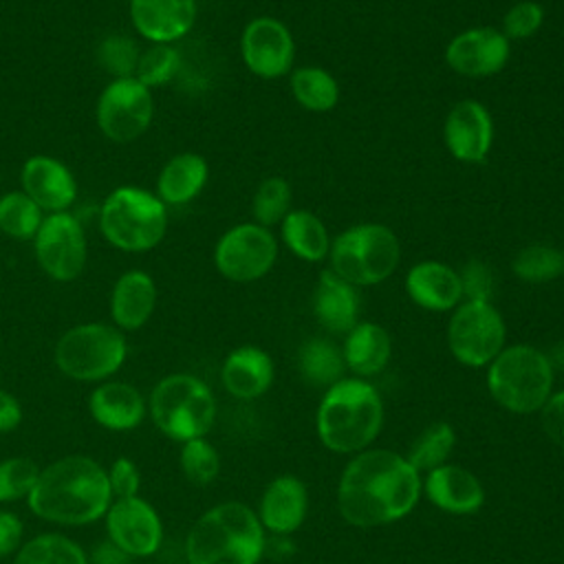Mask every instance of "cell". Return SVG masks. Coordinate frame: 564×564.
<instances>
[{"label": "cell", "mask_w": 564, "mask_h": 564, "mask_svg": "<svg viewBox=\"0 0 564 564\" xmlns=\"http://www.w3.org/2000/svg\"><path fill=\"white\" fill-rule=\"evenodd\" d=\"M22 423V405L15 394L0 388V434L13 432Z\"/></svg>", "instance_id": "obj_46"}, {"label": "cell", "mask_w": 564, "mask_h": 564, "mask_svg": "<svg viewBox=\"0 0 564 564\" xmlns=\"http://www.w3.org/2000/svg\"><path fill=\"white\" fill-rule=\"evenodd\" d=\"M511 55V44L500 29L476 26L458 33L445 48V64L471 79L491 77L500 73Z\"/></svg>", "instance_id": "obj_16"}, {"label": "cell", "mask_w": 564, "mask_h": 564, "mask_svg": "<svg viewBox=\"0 0 564 564\" xmlns=\"http://www.w3.org/2000/svg\"><path fill=\"white\" fill-rule=\"evenodd\" d=\"M106 538L130 557H150L161 549L163 522L141 496L112 500L106 516Z\"/></svg>", "instance_id": "obj_14"}, {"label": "cell", "mask_w": 564, "mask_h": 564, "mask_svg": "<svg viewBox=\"0 0 564 564\" xmlns=\"http://www.w3.org/2000/svg\"><path fill=\"white\" fill-rule=\"evenodd\" d=\"M108 471V485L112 500H123V498H134L141 491V471L137 463L128 456H119L110 463Z\"/></svg>", "instance_id": "obj_43"}, {"label": "cell", "mask_w": 564, "mask_h": 564, "mask_svg": "<svg viewBox=\"0 0 564 564\" xmlns=\"http://www.w3.org/2000/svg\"><path fill=\"white\" fill-rule=\"evenodd\" d=\"M507 341V326L491 302L463 300L447 324V346L454 359L467 368L489 366Z\"/></svg>", "instance_id": "obj_10"}, {"label": "cell", "mask_w": 564, "mask_h": 564, "mask_svg": "<svg viewBox=\"0 0 564 564\" xmlns=\"http://www.w3.org/2000/svg\"><path fill=\"white\" fill-rule=\"evenodd\" d=\"M447 152L460 163H482L494 143V121L489 110L476 99L454 104L443 123Z\"/></svg>", "instance_id": "obj_17"}, {"label": "cell", "mask_w": 564, "mask_h": 564, "mask_svg": "<svg viewBox=\"0 0 564 564\" xmlns=\"http://www.w3.org/2000/svg\"><path fill=\"white\" fill-rule=\"evenodd\" d=\"M546 357H549V361H551L553 370H555V368H562V370H564V341L555 344V346H553V350H551Z\"/></svg>", "instance_id": "obj_48"}, {"label": "cell", "mask_w": 564, "mask_h": 564, "mask_svg": "<svg viewBox=\"0 0 564 564\" xmlns=\"http://www.w3.org/2000/svg\"><path fill=\"white\" fill-rule=\"evenodd\" d=\"M344 361L359 379L379 375L392 355V339L388 330L375 322H357L344 341Z\"/></svg>", "instance_id": "obj_28"}, {"label": "cell", "mask_w": 564, "mask_h": 564, "mask_svg": "<svg viewBox=\"0 0 564 564\" xmlns=\"http://www.w3.org/2000/svg\"><path fill=\"white\" fill-rule=\"evenodd\" d=\"M44 212L22 192L11 189L0 196V231L13 240H33Z\"/></svg>", "instance_id": "obj_34"}, {"label": "cell", "mask_w": 564, "mask_h": 564, "mask_svg": "<svg viewBox=\"0 0 564 564\" xmlns=\"http://www.w3.org/2000/svg\"><path fill=\"white\" fill-rule=\"evenodd\" d=\"M330 271L352 286H375L388 280L401 262L397 234L379 223H361L330 242Z\"/></svg>", "instance_id": "obj_9"}, {"label": "cell", "mask_w": 564, "mask_h": 564, "mask_svg": "<svg viewBox=\"0 0 564 564\" xmlns=\"http://www.w3.org/2000/svg\"><path fill=\"white\" fill-rule=\"evenodd\" d=\"M267 551V531L245 502L207 509L187 531V564H258Z\"/></svg>", "instance_id": "obj_3"}, {"label": "cell", "mask_w": 564, "mask_h": 564, "mask_svg": "<svg viewBox=\"0 0 564 564\" xmlns=\"http://www.w3.org/2000/svg\"><path fill=\"white\" fill-rule=\"evenodd\" d=\"M293 99L308 112H328L339 101L337 79L319 66H302L289 79Z\"/></svg>", "instance_id": "obj_31"}, {"label": "cell", "mask_w": 564, "mask_h": 564, "mask_svg": "<svg viewBox=\"0 0 564 564\" xmlns=\"http://www.w3.org/2000/svg\"><path fill=\"white\" fill-rule=\"evenodd\" d=\"M555 370L546 352L529 344L505 346L487 366V388L494 401L513 414H533L553 394Z\"/></svg>", "instance_id": "obj_6"}, {"label": "cell", "mask_w": 564, "mask_h": 564, "mask_svg": "<svg viewBox=\"0 0 564 564\" xmlns=\"http://www.w3.org/2000/svg\"><path fill=\"white\" fill-rule=\"evenodd\" d=\"M511 271L524 282H551L564 273V251L551 245H529L516 253Z\"/></svg>", "instance_id": "obj_35"}, {"label": "cell", "mask_w": 564, "mask_h": 564, "mask_svg": "<svg viewBox=\"0 0 564 564\" xmlns=\"http://www.w3.org/2000/svg\"><path fill=\"white\" fill-rule=\"evenodd\" d=\"M128 357L126 335L106 322H84L64 330L53 348L57 370L82 383H101L117 375Z\"/></svg>", "instance_id": "obj_8"}, {"label": "cell", "mask_w": 564, "mask_h": 564, "mask_svg": "<svg viewBox=\"0 0 564 564\" xmlns=\"http://www.w3.org/2000/svg\"><path fill=\"white\" fill-rule=\"evenodd\" d=\"M42 467L29 456H9L0 460V502L26 500L40 478Z\"/></svg>", "instance_id": "obj_39"}, {"label": "cell", "mask_w": 564, "mask_h": 564, "mask_svg": "<svg viewBox=\"0 0 564 564\" xmlns=\"http://www.w3.org/2000/svg\"><path fill=\"white\" fill-rule=\"evenodd\" d=\"M286 249L304 262H322L330 251V234L324 220L308 209H291L280 223Z\"/></svg>", "instance_id": "obj_29"}, {"label": "cell", "mask_w": 564, "mask_h": 564, "mask_svg": "<svg viewBox=\"0 0 564 564\" xmlns=\"http://www.w3.org/2000/svg\"><path fill=\"white\" fill-rule=\"evenodd\" d=\"M26 505L31 513L53 524L84 527L97 522L112 505L108 471L86 454L62 456L42 467Z\"/></svg>", "instance_id": "obj_2"}, {"label": "cell", "mask_w": 564, "mask_h": 564, "mask_svg": "<svg viewBox=\"0 0 564 564\" xmlns=\"http://www.w3.org/2000/svg\"><path fill=\"white\" fill-rule=\"evenodd\" d=\"M405 293L416 306L434 313L456 308L463 302L458 271L436 260L416 262L408 271Z\"/></svg>", "instance_id": "obj_25"}, {"label": "cell", "mask_w": 564, "mask_h": 564, "mask_svg": "<svg viewBox=\"0 0 564 564\" xmlns=\"http://www.w3.org/2000/svg\"><path fill=\"white\" fill-rule=\"evenodd\" d=\"M20 189L44 212H70L77 198V181L66 163L51 154H33L22 163Z\"/></svg>", "instance_id": "obj_18"}, {"label": "cell", "mask_w": 564, "mask_h": 564, "mask_svg": "<svg viewBox=\"0 0 564 564\" xmlns=\"http://www.w3.org/2000/svg\"><path fill=\"white\" fill-rule=\"evenodd\" d=\"M322 445L337 454H359L383 427V401L372 383L352 377L326 388L317 416Z\"/></svg>", "instance_id": "obj_4"}, {"label": "cell", "mask_w": 564, "mask_h": 564, "mask_svg": "<svg viewBox=\"0 0 564 564\" xmlns=\"http://www.w3.org/2000/svg\"><path fill=\"white\" fill-rule=\"evenodd\" d=\"M99 231L119 251L141 253L161 245L167 231V205L137 185L115 187L99 205Z\"/></svg>", "instance_id": "obj_5"}, {"label": "cell", "mask_w": 564, "mask_h": 564, "mask_svg": "<svg viewBox=\"0 0 564 564\" xmlns=\"http://www.w3.org/2000/svg\"><path fill=\"white\" fill-rule=\"evenodd\" d=\"M275 377L273 359L267 350L258 346H238L234 348L220 368L223 388L236 399H258L262 397Z\"/></svg>", "instance_id": "obj_24"}, {"label": "cell", "mask_w": 564, "mask_h": 564, "mask_svg": "<svg viewBox=\"0 0 564 564\" xmlns=\"http://www.w3.org/2000/svg\"><path fill=\"white\" fill-rule=\"evenodd\" d=\"M159 289L154 278L143 269L123 271L110 291V319L121 333L143 328L154 315Z\"/></svg>", "instance_id": "obj_22"}, {"label": "cell", "mask_w": 564, "mask_h": 564, "mask_svg": "<svg viewBox=\"0 0 564 564\" xmlns=\"http://www.w3.org/2000/svg\"><path fill=\"white\" fill-rule=\"evenodd\" d=\"M132 557L123 553L117 544H112L108 538L97 542L88 555V564H130Z\"/></svg>", "instance_id": "obj_47"}, {"label": "cell", "mask_w": 564, "mask_h": 564, "mask_svg": "<svg viewBox=\"0 0 564 564\" xmlns=\"http://www.w3.org/2000/svg\"><path fill=\"white\" fill-rule=\"evenodd\" d=\"M297 368L306 383L330 388L344 379L346 361L341 348L324 337H313L302 344L297 355Z\"/></svg>", "instance_id": "obj_30"}, {"label": "cell", "mask_w": 564, "mask_h": 564, "mask_svg": "<svg viewBox=\"0 0 564 564\" xmlns=\"http://www.w3.org/2000/svg\"><path fill=\"white\" fill-rule=\"evenodd\" d=\"M196 0H130L128 15L148 44H174L196 22Z\"/></svg>", "instance_id": "obj_19"}, {"label": "cell", "mask_w": 564, "mask_h": 564, "mask_svg": "<svg viewBox=\"0 0 564 564\" xmlns=\"http://www.w3.org/2000/svg\"><path fill=\"white\" fill-rule=\"evenodd\" d=\"M542 430L549 441L564 449V390H557L540 410Z\"/></svg>", "instance_id": "obj_44"}, {"label": "cell", "mask_w": 564, "mask_h": 564, "mask_svg": "<svg viewBox=\"0 0 564 564\" xmlns=\"http://www.w3.org/2000/svg\"><path fill=\"white\" fill-rule=\"evenodd\" d=\"M178 66L181 53L174 44H148L145 48H141L134 77L152 90L170 84L178 73Z\"/></svg>", "instance_id": "obj_37"}, {"label": "cell", "mask_w": 564, "mask_h": 564, "mask_svg": "<svg viewBox=\"0 0 564 564\" xmlns=\"http://www.w3.org/2000/svg\"><path fill=\"white\" fill-rule=\"evenodd\" d=\"M460 278V291H463V300L469 302H491L494 289H496V278H494V269L474 258L469 262H465V267L458 271Z\"/></svg>", "instance_id": "obj_42"}, {"label": "cell", "mask_w": 564, "mask_h": 564, "mask_svg": "<svg viewBox=\"0 0 564 564\" xmlns=\"http://www.w3.org/2000/svg\"><path fill=\"white\" fill-rule=\"evenodd\" d=\"M88 412L97 425L110 432H130L141 425L148 401L132 383L106 379L88 394Z\"/></svg>", "instance_id": "obj_23"}, {"label": "cell", "mask_w": 564, "mask_h": 564, "mask_svg": "<svg viewBox=\"0 0 564 564\" xmlns=\"http://www.w3.org/2000/svg\"><path fill=\"white\" fill-rule=\"evenodd\" d=\"M141 48L137 46V42L128 35H108L99 42L97 46V64L112 75V79L117 77H134L137 70V62H139Z\"/></svg>", "instance_id": "obj_40"}, {"label": "cell", "mask_w": 564, "mask_h": 564, "mask_svg": "<svg viewBox=\"0 0 564 564\" xmlns=\"http://www.w3.org/2000/svg\"><path fill=\"white\" fill-rule=\"evenodd\" d=\"M24 538V522L18 513L9 509H0V560L18 553Z\"/></svg>", "instance_id": "obj_45"}, {"label": "cell", "mask_w": 564, "mask_h": 564, "mask_svg": "<svg viewBox=\"0 0 564 564\" xmlns=\"http://www.w3.org/2000/svg\"><path fill=\"white\" fill-rule=\"evenodd\" d=\"M313 313L328 333H348L359 322L357 286L330 269L322 271L313 293Z\"/></svg>", "instance_id": "obj_26"}, {"label": "cell", "mask_w": 564, "mask_h": 564, "mask_svg": "<svg viewBox=\"0 0 564 564\" xmlns=\"http://www.w3.org/2000/svg\"><path fill=\"white\" fill-rule=\"evenodd\" d=\"M209 178V165L207 161L196 152H178L170 156L159 176H156V189L154 194L167 205L178 207L192 203Z\"/></svg>", "instance_id": "obj_27"}, {"label": "cell", "mask_w": 564, "mask_h": 564, "mask_svg": "<svg viewBox=\"0 0 564 564\" xmlns=\"http://www.w3.org/2000/svg\"><path fill=\"white\" fill-rule=\"evenodd\" d=\"M423 494L434 507L452 516H469L485 505V487L478 476L452 463L425 474Z\"/></svg>", "instance_id": "obj_20"}, {"label": "cell", "mask_w": 564, "mask_h": 564, "mask_svg": "<svg viewBox=\"0 0 564 564\" xmlns=\"http://www.w3.org/2000/svg\"><path fill=\"white\" fill-rule=\"evenodd\" d=\"M544 22V9L540 2L533 0H520L509 7V11L502 18V33L511 40H527L540 31Z\"/></svg>", "instance_id": "obj_41"}, {"label": "cell", "mask_w": 564, "mask_h": 564, "mask_svg": "<svg viewBox=\"0 0 564 564\" xmlns=\"http://www.w3.org/2000/svg\"><path fill=\"white\" fill-rule=\"evenodd\" d=\"M178 465L183 476L192 485H209L218 478L220 474V454L218 449L205 438H192L181 443V454H178Z\"/></svg>", "instance_id": "obj_38"}, {"label": "cell", "mask_w": 564, "mask_h": 564, "mask_svg": "<svg viewBox=\"0 0 564 564\" xmlns=\"http://www.w3.org/2000/svg\"><path fill=\"white\" fill-rule=\"evenodd\" d=\"M423 491L421 474L392 449H364L337 482L339 516L359 529L397 522L414 511Z\"/></svg>", "instance_id": "obj_1"}, {"label": "cell", "mask_w": 564, "mask_h": 564, "mask_svg": "<svg viewBox=\"0 0 564 564\" xmlns=\"http://www.w3.org/2000/svg\"><path fill=\"white\" fill-rule=\"evenodd\" d=\"M278 260V240L258 223H240L227 229L214 247V267L229 282H256Z\"/></svg>", "instance_id": "obj_13"}, {"label": "cell", "mask_w": 564, "mask_h": 564, "mask_svg": "<svg viewBox=\"0 0 564 564\" xmlns=\"http://www.w3.org/2000/svg\"><path fill=\"white\" fill-rule=\"evenodd\" d=\"M454 445H456L454 427L445 421H436V423H430L416 436V441L412 443L405 458L419 474L421 471L427 474L430 469H436L447 463L449 454L454 452Z\"/></svg>", "instance_id": "obj_33"}, {"label": "cell", "mask_w": 564, "mask_h": 564, "mask_svg": "<svg viewBox=\"0 0 564 564\" xmlns=\"http://www.w3.org/2000/svg\"><path fill=\"white\" fill-rule=\"evenodd\" d=\"M148 414L163 436L185 443L207 436L214 427L216 399L203 379L189 372H174L154 383Z\"/></svg>", "instance_id": "obj_7"}, {"label": "cell", "mask_w": 564, "mask_h": 564, "mask_svg": "<svg viewBox=\"0 0 564 564\" xmlns=\"http://www.w3.org/2000/svg\"><path fill=\"white\" fill-rule=\"evenodd\" d=\"M35 262L53 282L77 280L88 264L84 225L70 212L46 214L33 238Z\"/></svg>", "instance_id": "obj_12"}, {"label": "cell", "mask_w": 564, "mask_h": 564, "mask_svg": "<svg viewBox=\"0 0 564 564\" xmlns=\"http://www.w3.org/2000/svg\"><path fill=\"white\" fill-rule=\"evenodd\" d=\"M154 119V97L137 77L110 79L95 106L99 132L112 143H130L148 132Z\"/></svg>", "instance_id": "obj_11"}, {"label": "cell", "mask_w": 564, "mask_h": 564, "mask_svg": "<svg viewBox=\"0 0 564 564\" xmlns=\"http://www.w3.org/2000/svg\"><path fill=\"white\" fill-rule=\"evenodd\" d=\"M240 55L256 77L275 79L291 70L295 42L284 22L260 15L245 24L240 35Z\"/></svg>", "instance_id": "obj_15"}, {"label": "cell", "mask_w": 564, "mask_h": 564, "mask_svg": "<svg viewBox=\"0 0 564 564\" xmlns=\"http://www.w3.org/2000/svg\"><path fill=\"white\" fill-rule=\"evenodd\" d=\"M291 185L282 176H269L264 178L253 194L251 200V214L253 223L271 229L273 225H280L282 218L291 212Z\"/></svg>", "instance_id": "obj_36"}, {"label": "cell", "mask_w": 564, "mask_h": 564, "mask_svg": "<svg viewBox=\"0 0 564 564\" xmlns=\"http://www.w3.org/2000/svg\"><path fill=\"white\" fill-rule=\"evenodd\" d=\"M13 564H88V553L64 533H37L22 542Z\"/></svg>", "instance_id": "obj_32"}, {"label": "cell", "mask_w": 564, "mask_h": 564, "mask_svg": "<svg viewBox=\"0 0 564 564\" xmlns=\"http://www.w3.org/2000/svg\"><path fill=\"white\" fill-rule=\"evenodd\" d=\"M306 511V485L293 474H282L264 487L256 513L264 531L273 535H291L304 524Z\"/></svg>", "instance_id": "obj_21"}]
</instances>
